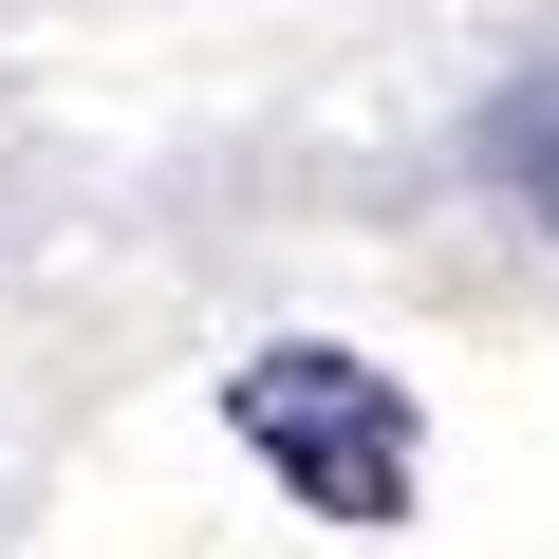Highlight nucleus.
<instances>
[{
	"label": "nucleus",
	"instance_id": "obj_1",
	"mask_svg": "<svg viewBox=\"0 0 559 559\" xmlns=\"http://www.w3.org/2000/svg\"><path fill=\"white\" fill-rule=\"evenodd\" d=\"M224 448L299 503V522H411V503H429V411H411V373L355 355V336H261V355L224 373Z\"/></svg>",
	"mask_w": 559,
	"mask_h": 559
},
{
	"label": "nucleus",
	"instance_id": "obj_2",
	"mask_svg": "<svg viewBox=\"0 0 559 559\" xmlns=\"http://www.w3.org/2000/svg\"><path fill=\"white\" fill-rule=\"evenodd\" d=\"M485 187H503V205L559 242V75H522V94L485 112Z\"/></svg>",
	"mask_w": 559,
	"mask_h": 559
}]
</instances>
